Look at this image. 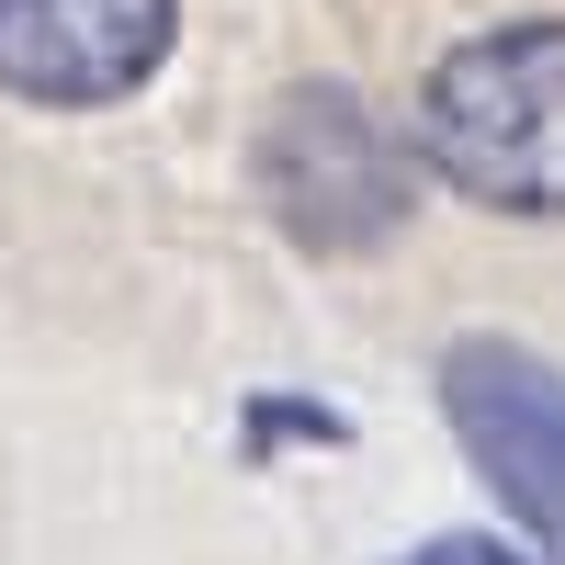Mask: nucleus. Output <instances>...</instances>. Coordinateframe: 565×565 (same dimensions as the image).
<instances>
[{
	"label": "nucleus",
	"instance_id": "1",
	"mask_svg": "<svg viewBox=\"0 0 565 565\" xmlns=\"http://www.w3.org/2000/svg\"><path fill=\"white\" fill-rule=\"evenodd\" d=\"M407 136L463 204L565 226V12H521L441 45Z\"/></svg>",
	"mask_w": 565,
	"mask_h": 565
},
{
	"label": "nucleus",
	"instance_id": "2",
	"mask_svg": "<svg viewBox=\"0 0 565 565\" xmlns=\"http://www.w3.org/2000/svg\"><path fill=\"white\" fill-rule=\"evenodd\" d=\"M249 181H260L271 226H282L295 249H317V260L385 249L396 226H407V193H418L407 136L373 114L351 79H295V90H282V103L260 114Z\"/></svg>",
	"mask_w": 565,
	"mask_h": 565
},
{
	"label": "nucleus",
	"instance_id": "3",
	"mask_svg": "<svg viewBox=\"0 0 565 565\" xmlns=\"http://www.w3.org/2000/svg\"><path fill=\"white\" fill-rule=\"evenodd\" d=\"M441 418L476 452V476L509 498V521L565 565V373L521 340H452L441 351Z\"/></svg>",
	"mask_w": 565,
	"mask_h": 565
},
{
	"label": "nucleus",
	"instance_id": "4",
	"mask_svg": "<svg viewBox=\"0 0 565 565\" xmlns=\"http://www.w3.org/2000/svg\"><path fill=\"white\" fill-rule=\"evenodd\" d=\"M181 0H0V90L45 114L125 103L170 68Z\"/></svg>",
	"mask_w": 565,
	"mask_h": 565
},
{
	"label": "nucleus",
	"instance_id": "5",
	"mask_svg": "<svg viewBox=\"0 0 565 565\" xmlns=\"http://www.w3.org/2000/svg\"><path fill=\"white\" fill-rule=\"evenodd\" d=\"M407 565H532V554H509L498 532H441V543H418Z\"/></svg>",
	"mask_w": 565,
	"mask_h": 565
}]
</instances>
